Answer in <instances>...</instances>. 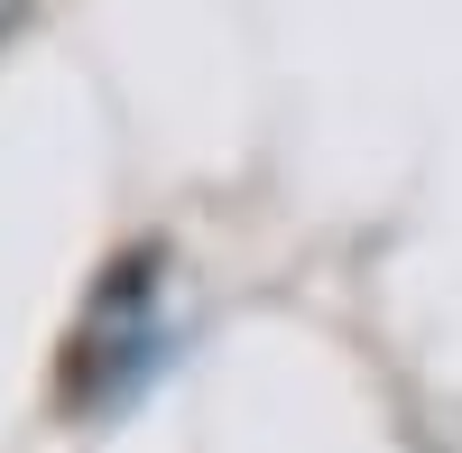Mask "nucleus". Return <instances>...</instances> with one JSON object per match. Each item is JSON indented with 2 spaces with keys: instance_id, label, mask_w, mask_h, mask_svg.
I'll list each match as a JSON object with an SVG mask.
<instances>
[{
  "instance_id": "f257e3e1",
  "label": "nucleus",
  "mask_w": 462,
  "mask_h": 453,
  "mask_svg": "<svg viewBox=\"0 0 462 453\" xmlns=\"http://www.w3.org/2000/svg\"><path fill=\"white\" fill-rule=\"evenodd\" d=\"M148 306H158V250H130V259H111V278L93 287V306H84V343H74V380L84 389H111L121 370L148 352Z\"/></svg>"
},
{
  "instance_id": "f03ea898",
  "label": "nucleus",
  "mask_w": 462,
  "mask_h": 453,
  "mask_svg": "<svg viewBox=\"0 0 462 453\" xmlns=\"http://www.w3.org/2000/svg\"><path fill=\"white\" fill-rule=\"evenodd\" d=\"M28 10H37V0H0V37H10V28H19Z\"/></svg>"
}]
</instances>
